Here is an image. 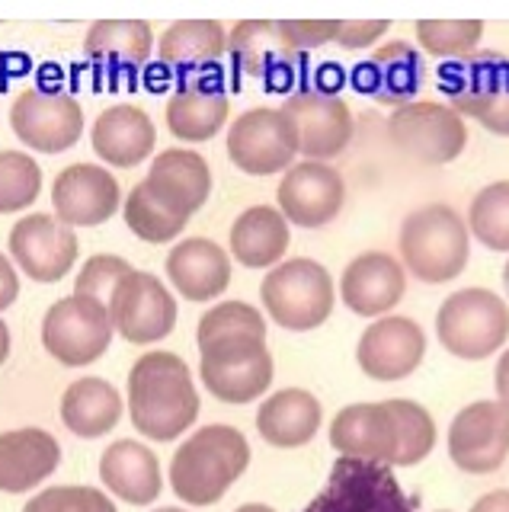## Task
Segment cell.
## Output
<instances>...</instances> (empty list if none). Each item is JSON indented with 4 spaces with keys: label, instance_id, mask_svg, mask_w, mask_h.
Segmentation results:
<instances>
[{
    "label": "cell",
    "instance_id": "6da1fadb",
    "mask_svg": "<svg viewBox=\"0 0 509 512\" xmlns=\"http://www.w3.org/2000/svg\"><path fill=\"white\" fill-rule=\"evenodd\" d=\"M330 445L340 458L375 461L385 468H413L433 452L436 423L426 407L404 397L353 404L333 416Z\"/></svg>",
    "mask_w": 509,
    "mask_h": 512
},
{
    "label": "cell",
    "instance_id": "7a4b0ae2",
    "mask_svg": "<svg viewBox=\"0 0 509 512\" xmlns=\"http://www.w3.org/2000/svg\"><path fill=\"white\" fill-rule=\"evenodd\" d=\"M132 426L154 442H173L196 423L199 394L177 352H145L129 372Z\"/></svg>",
    "mask_w": 509,
    "mask_h": 512
},
{
    "label": "cell",
    "instance_id": "3957f363",
    "mask_svg": "<svg viewBox=\"0 0 509 512\" xmlns=\"http://www.w3.org/2000/svg\"><path fill=\"white\" fill-rule=\"evenodd\" d=\"M250 445L241 429L212 423L193 432L170 458V487L189 506H212L247 471Z\"/></svg>",
    "mask_w": 509,
    "mask_h": 512
},
{
    "label": "cell",
    "instance_id": "277c9868",
    "mask_svg": "<svg viewBox=\"0 0 509 512\" xmlns=\"http://www.w3.org/2000/svg\"><path fill=\"white\" fill-rule=\"evenodd\" d=\"M401 256L410 276L426 285H442L458 279L471 256L468 224L452 205H423L401 224Z\"/></svg>",
    "mask_w": 509,
    "mask_h": 512
},
{
    "label": "cell",
    "instance_id": "5b68a950",
    "mask_svg": "<svg viewBox=\"0 0 509 512\" xmlns=\"http://www.w3.org/2000/svg\"><path fill=\"white\" fill-rule=\"evenodd\" d=\"M436 336L455 359L481 362L493 356L509 336V308L490 288H461L442 301Z\"/></svg>",
    "mask_w": 509,
    "mask_h": 512
},
{
    "label": "cell",
    "instance_id": "8992f818",
    "mask_svg": "<svg viewBox=\"0 0 509 512\" xmlns=\"http://www.w3.org/2000/svg\"><path fill=\"white\" fill-rule=\"evenodd\" d=\"M260 298L266 314L282 330L305 333L321 327L333 311V279L314 260H289L269 269L260 285Z\"/></svg>",
    "mask_w": 509,
    "mask_h": 512
},
{
    "label": "cell",
    "instance_id": "52a82bcc",
    "mask_svg": "<svg viewBox=\"0 0 509 512\" xmlns=\"http://www.w3.org/2000/svg\"><path fill=\"white\" fill-rule=\"evenodd\" d=\"M199 378L225 404H250L273 384V356L266 336H228L202 346Z\"/></svg>",
    "mask_w": 509,
    "mask_h": 512
},
{
    "label": "cell",
    "instance_id": "ba28073f",
    "mask_svg": "<svg viewBox=\"0 0 509 512\" xmlns=\"http://www.w3.org/2000/svg\"><path fill=\"white\" fill-rule=\"evenodd\" d=\"M301 512H417V506L385 464L340 458L324 490Z\"/></svg>",
    "mask_w": 509,
    "mask_h": 512
},
{
    "label": "cell",
    "instance_id": "9c48e42d",
    "mask_svg": "<svg viewBox=\"0 0 509 512\" xmlns=\"http://www.w3.org/2000/svg\"><path fill=\"white\" fill-rule=\"evenodd\" d=\"M113 320L100 301L81 295L55 301L42 320V346L68 368L97 362L113 343Z\"/></svg>",
    "mask_w": 509,
    "mask_h": 512
},
{
    "label": "cell",
    "instance_id": "30bf717a",
    "mask_svg": "<svg viewBox=\"0 0 509 512\" xmlns=\"http://www.w3.org/2000/svg\"><path fill=\"white\" fill-rule=\"evenodd\" d=\"M388 135L397 151L420 160V164L439 167L452 164L465 151L468 125L445 103H407L391 112Z\"/></svg>",
    "mask_w": 509,
    "mask_h": 512
},
{
    "label": "cell",
    "instance_id": "8fae6325",
    "mask_svg": "<svg viewBox=\"0 0 509 512\" xmlns=\"http://www.w3.org/2000/svg\"><path fill=\"white\" fill-rule=\"evenodd\" d=\"M298 154V135L282 109L257 106L228 128V157L250 176H273L289 170Z\"/></svg>",
    "mask_w": 509,
    "mask_h": 512
},
{
    "label": "cell",
    "instance_id": "7c38bea8",
    "mask_svg": "<svg viewBox=\"0 0 509 512\" xmlns=\"http://www.w3.org/2000/svg\"><path fill=\"white\" fill-rule=\"evenodd\" d=\"M106 311L113 320V330L135 346L164 340L177 327V301L161 279L141 269H132L116 285Z\"/></svg>",
    "mask_w": 509,
    "mask_h": 512
},
{
    "label": "cell",
    "instance_id": "4fadbf2b",
    "mask_svg": "<svg viewBox=\"0 0 509 512\" xmlns=\"http://www.w3.org/2000/svg\"><path fill=\"white\" fill-rule=\"evenodd\" d=\"M10 128L26 148L61 154L84 135V109L61 90H23L10 106Z\"/></svg>",
    "mask_w": 509,
    "mask_h": 512
},
{
    "label": "cell",
    "instance_id": "5bb4252c",
    "mask_svg": "<svg viewBox=\"0 0 509 512\" xmlns=\"http://www.w3.org/2000/svg\"><path fill=\"white\" fill-rule=\"evenodd\" d=\"M77 234L55 215H26L10 228V256L33 282H61L77 263Z\"/></svg>",
    "mask_w": 509,
    "mask_h": 512
},
{
    "label": "cell",
    "instance_id": "9a60e30c",
    "mask_svg": "<svg viewBox=\"0 0 509 512\" xmlns=\"http://www.w3.org/2000/svg\"><path fill=\"white\" fill-rule=\"evenodd\" d=\"M449 455L461 471L490 474L509 455V410L497 400H474L449 426Z\"/></svg>",
    "mask_w": 509,
    "mask_h": 512
},
{
    "label": "cell",
    "instance_id": "2e32d148",
    "mask_svg": "<svg viewBox=\"0 0 509 512\" xmlns=\"http://www.w3.org/2000/svg\"><path fill=\"white\" fill-rule=\"evenodd\" d=\"M346 199L343 176L321 160H305L285 170L276 189L279 212L298 228H324L340 215Z\"/></svg>",
    "mask_w": 509,
    "mask_h": 512
},
{
    "label": "cell",
    "instance_id": "e0dca14e",
    "mask_svg": "<svg viewBox=\"0 0 509 512\" xmlns=\"http://www.w3.org/2000/svg\"><path fill=\"white\" fill-rule=\"evenodd\" d=\"M285 116L292 119L298 135V154L308 160H330L337 157L349 138H353V112L337 93L327 90H301L292 93L282 106Z\"/></svg>",
    "mask_w": 509,
    "mask_h": 512
},
{
    "label": "cell",
    "instance_id": "ac0fdd59",
    "mask_svg": "<svg viewBox=\"0 0 509 512\" xmlns=\"http://www.w3.org/2000/svg\"><path fill=\"white\" fill-rule=\"evenodd\" d=\"M55 218L68 228H97L122 205L119 180L97 164H71L52 183Z\"/></svg>",
    "mask_w": 509,
    "mask_h": 512
},
{
    "label": "cell",
    "instance_id": "d6986e66",
    "mask_svg": "<svg viewBox=\"0 0 509 512\" xmlns=\"http://www.w3.org/2000/svg\"><path fill=\"white\" fill-rule=\"evenodd\" d=\"M426 333L410 317H378L356 346L359 368L375 381H401L420 368Z\"/></svg>",
    "mask_w": 509,
    "mask_h": 512
},
{
    "label": "cell",
    "instance_id": "ffe728a7",
    "mask_svg": "<svg viewBox=\"0 0 509 512\" xmlns=\"http://www.w3.org/2000/svg\"><path fill=\"white\" fill-rule=\"evenodd\" d=\"M234 68L247 77L269 80L273 87H282L301 68L305 55L295 52L289 39L282 36L279 23L273 20H244L231 29L228 36Z\"/></svg>",
    "mask_w": 509,
    "mask_h": 512
},
{
    "label": "cell",
    "instance_id": "44dd1931",
    "mask_svg": "<svg viewBox=\"0 0 509 512\" xmlns=\"http://www.w3.org/2000/svg\"><path fill=\"white\" fill-rule=\"evenodd\" d=\"M404 266L388 253H362L343 269L340 298L359 317H385L404 298Z\"/></svg>",
    "mask_w": 509,
    "mask_h": 512
},
{
    "label": "cell",
    "instance_id": "7402d4cb",
    "mask_svg": "<svg viewBox=\"0 0 509 512\" xmlns=\"http://www.w3.org/2000/svg\"><path fill=\"white\" fill-rule=\"evenodd\" d=\"M353 84L359 93H369L372 100L401 109L417 96L423 84V61L407 42L394 39L375 48V52L359 64L353 74Z\"/></svg>",
    "mask_w": 509,
    "mask_h": 512
},
{
    "label": "cell",
    "instance_id": "603a6c76",
    "mask_svg": "<svg viewBox=\"0 0 509 512\" xmlns=\"http://www.w3.org/2000/svg\"><path fill=\"white\" fill-rule=\"evenodd\" d=\"M154 122L145 109L119 103L103 109L97 122L90 128V144L97 151L100 160H106L109 167H138L141 160H148L154 154Z\"/></svg>",
    "mask_w": 509,
    "mask_h": 512
},
{
    "label": "cell",
    "instance_id": "cb8c5ba5",
    "mask_svg": "<svg viewBox=\"0 0 509 512\" xmlns=\"http://www.w3.org/2000/svg\"><path fill=\"white\" fill-rule=\"evenodd\" d=\"M439 84L449 93V103L461 119L477 116L503 90H509V58L500 52H471L468 58L445 64Z\"/></svg>",
    "mask_w": 509,
    "mask_h": 512
},
{
    "label": "cell",
    "instance_id": "d4e9b609",
    "mask_svg": "<svg viewBox=\"0 0 509 512\" xmlns=\"http://www.w3.org/2000/svg\"><path fill=\"white\" fill-rule=\"evenodd\" d=\"M61 464V445L52 432L26 426L0 432V490L26 493L52 477Z\"/></svg>",
    "mask_w": 509,
    "mask_h": 512
},
{
    "label": "cell",
    "instance_id": "484cf974",
    "mask_svg": "<svg viewBox=\"0 0 509 512\" xmlns=\"http://www.w3.org/2000/svg\"><path fill=\"white\" fill-rule=\"evenodd\" d=\"M167 276L186 301H212L231 285V256L209 237H186L167 256Z\"/></svg>",
    "mask_w": 509,
    "mask_h": 512
},
{
    "label": "cell",
    "instance_id": "4316f807",
    "mask_svg": "<svg viewBox=\"0 0 509 512\" xmlns=\"http://www.w3.org/2000/svg\"><path fill=\"white\" fill-rule=\"evenodd\" d=\"M84 52L100 74L132 77L154 52V32L141 20H100L90 26Z\"/></svg>",
    "mask_w": 509,
    "mask_h": 512
},
{
    "label": "cell",
    "instance_id": "83f0119b",
    "mask_svg": "<svg viewBox=\"0 0 509 512\" xmlns=\"http://www.w3.org/2000/svg\"><path fill=\"white\" fill-rule=\"evenodd\" d=\"M100 480L109 487V493H116L119 500L132 506H148L164 490L161 461L148 445L135 439H119L106 448L100 458Z\"/></svg>",
    "mask_w": 509,
    "mask_h": 512
},
{
    "label": "cell",
    "instance_id": "f1b7e54d",
    "mask_svg": "<svg viewBox=\"0 0 509 512\" xmlns=\"http://www.w3.org/2000/svg\"><path fill=\"white\" fill-rule=\"evenodd\" d=\"M225 48H228V32L221 23L183 20V23H173L161 36L157 58H161L164 68L170 74H177L183 84H193L202 71H209L212 64L225 55Z\"/></svg>",
    "mask_w": 509,
    "mask_h": 512
},
{
    "label": "cell",
    "instance_id": "f546056e",
    "mask_svg": "<svg viewBox=\"0 0 509 512\" xmlns=\"http://www.w3.org/2000/svg\"><path fill=\"white\" fill-rule=\"evenodd\" d=\"M145 180L161 192V199H167L186 218H193L212 192L209 164H205L202 154L189 151V148L161 151L151 160V170Z\"/></svg>",
    "mask_w": 509,
    "mask_h": 512
},
{
    "label": "cell",
    "instance_id": "4dcf8cb0",
    "mask_svg": "<svg viewBox=\"0 0 509 512\" xmlns=\"http://www.w3.org/2000/svg\"><path fill=\"white\" fill-rule=\"evenodd\" d=\"M321 400L305 388H285L263 400L257 410V429L263 442L276 448H298L308 445L317 429H321Z\"/></svg>",
    "mask_w": 509,
    "mask_h": 512
},
{
    "label": "cell",
    "instance_id": "1f68e13d",
    "mask_svg": "<svg viewBox=\"0 0 509 512\" xmlns=\"http://www.w3.org/2000/svg\"><path fill=\"white\" fill-rule=\"evenodd\" d=\"M292 244L289 221L273 205H253L231 224V256L247 269L276 266Z\"/></svg>",
    "mask_w": 509,
    "mask_h": 512
},
{
    "label": "cell",
    "instance_id": "d6a6232c",
    "mask_svg": "<svg viewBox=\"0 0 509 512\" xmlns=\"http://www.w3.org/2000/svg\"><path fill=\"white\" fill-rule=\"evenodd\" d=\"M228 93L218 84L193 80L183 84L167 103V128L180 141H209L228 122Z\"/></svg>",
    "mask_w": 509,
    "mask_h": 512
},
{
    "label": "cell",
    "instance_id": "836d02e7",
    "mask_svg": "<svg viewBox=\"0 0 509 512\" xmlns=\"http://www.w3.org/2000/svg\"><path fill=\"white\" fill-rule=\"evenodd\" d=\"M122 394L106 378H81L61 397V423L81 439H100L122 420Z\"/></svg>",
    "mask_w": 509,
    "mask_h": 512
},
{
    "label": "cell",
    "instance_id": "e575fe53",
    "mask_svg": "<svg viewBox=\"0 0 509 512\" xmlns=\"http://www.w3.org/2000/svg\"><path fill=\"white\" fill-rule=\"evenodd\" d=\"M122 215H125V224H129V231L145 240V244H167V240L180 237V231L189 221L167 199H161V192L148 180L132 186L129 199L122 202Z\"/></svg>",
    "mask_w": 509,
    "mask_h": 512
},
{
    "label": "cell",
    "instance_id": "d590c367",
    "mask_svg": "<svg viewBox=\"0 0 509 512\" xmlns=\"http://www.w3.org/2000/svg\"><path fill=\"white\" fill-rule=\"evenodd\" d=\"M468 234L487 250L509 253V180L490 183L474 196L468 212Z\"/></svg>",
    "mask_w": 509,
    "mask_h": 512
},
{
    "label": "cell",
    "instance_id": "8d00e7d4",
    "mask_svg": "<svg viewBox=\"0 0 509 512\" xmlns=\"http://www.w3.org/2000/svg\"><path fill=\"white\" fill-rule=\"evenodd\" d=\"M42 192V170L29 154L0 151V215L36 205Z\"/></svg>",
    "mask_w": 509,
    "mask_h": 512
},
{
    "label": "cell",
    "instance_id": "74e56055",
    "mask_svg": "<svg viewBox=\"0 0 509 512\" xmlns=\"http://www.w3.org/2000/svg\"><path fill=\"white\" fill-rule=\"evenodd\" d=\"M484 36L481 20H420L417 42L433 58L461 61L468 58Z\"/></svg>",
    "mask_w": 509,
    "mask_h": 512
},
{
    "label": "cell",
    "instance_id": "f35d334b",
    "mask_svg": "<svg viewBox=\"0 0 509 512\" xmlns=\"http://www.w3.org/2000/svg\"><path fill=\"white\" fill-rule=\"evenodd\" d=\"M228 336H266V320L257 308L244 301H225L218 308L205 311L196 330L199 349L215 340H228Z\"/></svg>",
    "mask_w": 509,
    "mask_h": 512
},
{
    "label": "cell",
    "instance_id": "ab89813d",
    "mask_svg": "<svg viewBox=\"0 0 509 512\" xmlns=\"http://www.w3.org/2000/svg\"><path fill=\"white\" fill-rule=\"evenodd\" d=\"M132 266L122 260V256H90L84 263V269L77 272V282H74V295L90 298V301H100L103 308H109V298H113L116 285L129 276Z\"/></svg>",
    "mask_w": 509,
    "mask_h": 512
},
{
    "label": "cell",
    "instance_id": "60d3db41",
    "mask_svg": "<svg viewBox=\"0 0 509 512\" xmlns=\"http://www.w3.org/2000/svg\"><path fill=\"white\" fill-rule=\"evenodd\" d=\"M23 512H116V503L97 487H49L36 493Z\"/></svg>",
    "mask_w": 509,
    "mask_h": 512
},
{
    "label": "cell",
    "instance_id": "b9f144b4",
    "mask_svg": "<svg viewBox=\"0 0 509 512\" xmlns=\"http://www.w3.org/2000/svg\"><path fill=\"white\" fill-rule=\"evenodd\" d=\"M279 29L295 52L305 55L311 48L333 42V36H337V20H292V23H279Z\"/></svg>",
    "mask_w": 509,
    "mask_h": 512
},
{
    "label": "cell",
    "instance_id": "7bdbcfd3",
    "mask_svg": "<svg viewBox=\"0 0 509 512\" xmlns=\"http://www.w3.org/2000/svg\"><path fill=\"white\" fill-rule=\"evenodd\" d=\"M391 23L385 20H369V23H337V36L333 42H340L343 48H369L388 32Z\"/></svg>",
    "mask_w": 509,
    "mask_h": 512
},
{
    "label": "cell",
    "instance_id": "ee69618b",
    "mask_svg": "<svg viewBox=\"0 0 509 512\" xmlns=\"http://www.w3.org/2000/svg\"><path fill=\"white\" fill-rule=\"evenodd\" d=\"M474 119L481 122L490 135H503V138H509V90H503V93L497 96V100H493L490 106H484Z\"/></svg>",
    "mask_w": 509,
    "mask_h": 512
},
{
    "label": "cell",
    "instance_id": "f6af8a7d",
    "mask_svg": "<svg viewBox=\"0 0 509 512\" xmlns=\"http://www.w3.org/2000/svg\"><path fill=\"white\" fill-rule=\"evenodd\" d=\"M17 298H20V276L13 269L10 256L0 253V311H7Z\"/></svg>",
    "mask_w": 509,
    "mask_h": 512
},
{
    "label": "cell",
    "instance_id": "bcb514c9",
    "mask_svg": "<svg viewBox=\"0 0 509 512\" xmlns=\"http://www.w3.org/2000/svg\"><path fill=\"white\" fill-rule=\"evenodd\" d=\"M471 512H509V490H493L487 496H481Z\"/></svg>",
    "mask_w": 509,
    "mask_h": 512
},
{
    "label": "cell",
    "instance_id": "7dc6e473",
    "mask_svg": "<svg viewBox=\"0 0 509 512\" xmlns=\"http://www.w3.org/2000/svg\"><path fill=\"white\" fill-rule=\"evenodd\" d=\"M497 404L503 407V410H509V349L500 356V362H497Z\"/></svg>",
    "mask_w": 509,
    "mask_h": 512
},
{
    "label": "cell",
    "instance_id": "c3c4849f",
    "mask_svg": "<svg viewBox=\"0 0 509 512\" xmlns=\"http://www.w3.org/2000/svg\"><path fill=\"white\" fill-rule=\"evenodd\" d=\"M7 356H10V330L4 320H0V365L7 362Z\"/></svg>",
    "mask_w": 509,
    "mask_h": 512
},
{
    "label": "cell",
    "instance_id": "681fc988",
    "mask_svg": "<svg viewBox=\"0 0 509 512\" xmlns=\"http://www.w3.org/2000/svg\"><path fill=\"white\" fill-rule=\"evenodd\" d=\"M234 512H276L273 506H263V503H244L241 509H234Z\"/></svg>",
    "mask_w": 509,
    "mask_h": 512
},
{
    "label": "cell",
    "instance_id": "f907efd6",
    "mask_svg": "<svg viewBox=\"0 0 509 512\" xmlns=\"http://www.w3.org/2000/svg\"><path fill=\"white\" fill-rule=\"evenodd\" d=\"M503 288H506V295H509V260H506V266H503Z\"/></svg>",
    "mask_w": 509,
    "mask_h": 512
},
{
    "label": "cell",
    "instance_id": "816d5d0a",
    "mask_svg": "<svg viewBox=\"0 0 509 512\" xmlns=\"http://www.w3.org/2000/svg\"><path fill=\"white\" fill-rule=\"evenodd\" d=\"M154 512H186V509H177V506H164V509H154Z\"/></svg>",
    "mask_w": 509,
    "mask_h": 512
},
{
    "label": "cell",
    "instance_id": "f5cc1de1",
    "mask_svg": "<svg viewBox=\"0 0 509 512\" xmlns=\"http://www.w3.org/2000/svg\"><path fill=\"white\" fill-rule=\"evenodd\" d=\"M442 512H445V509H442Z\"/></svg>",
    "mask_w": 509,
    "mask_h": 512
}]
</instances>
